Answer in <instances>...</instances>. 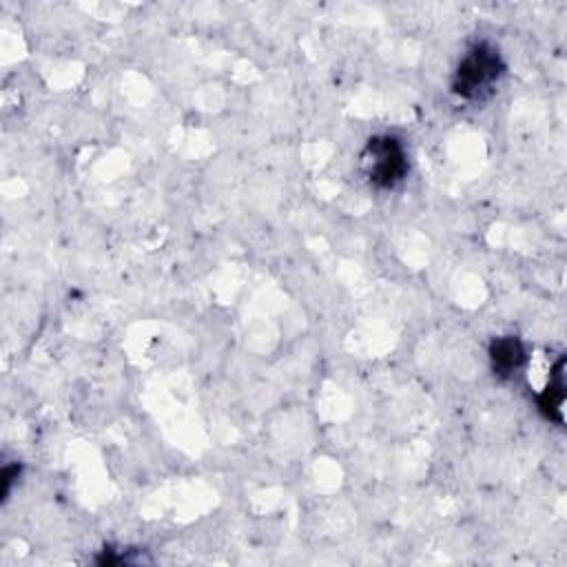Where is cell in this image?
<instances>
[{
  "mask_svg": "<svg viewBox=\"0 0 567 567\" xmlns=\"http://www.w3.org/2000/svg\"><path fill=\"white\" fill-rule=\"evenodd\" d=\"M505 62L498 49L489 42H476L472 44L463 58L458 60L450 89L456 97L465 102L485 100L492 95L498 80L505 75Z\"/></svg>",
  "mask_w": 567,
  "mask_h": 567,
  "instance_id": "obj_1",
  "label": "cell"
},
{
  "mask_svg": "<svg viewBox=\"0 0 567 567\" xmlns=\"http://www.w3.org/2000/svg\"><path fill=\"white\" fill-rule=\"evenodd\" d=\"M361 168L374 188H394L410 171L408 151L394 135H374L361 151Z\"/></svg>",
  "mask_w": 567,
  "mask_h": 567,
  "instance_id": "obj_2",
  "label": "cell"
},
{
  "mask_svg": "<svg viewBox=\"0 0 567 567\" xmlns=\"http://www.w3.org/2000/svg\"><path fill=\"white\" fill-rule=\"evenodd\" d=\"M527 361L525 346L518 337L507 334V337H496L489 343V363L496 377L509 379L514 377Z\"/></svg>",
  "mask_w": 567,
  "mask_h": 567,
  "instance_id": "obj_3",
  "label": "cell"
},
{
  "mask_svg": "<svg viewBox=\"0 0 567 567\" xmlns=\"http://www.w3.org/2000/svg\"><path fill=\"white\" fill-rule=\"evenodd\" d=\"M565 357H558L556 365L549 372V381L538 394V410L549 419L563 425V403H565Z\"/></svg>",
  "mask_w": 567,
  "mask_h": 567,
  "instance_id": "obj_4",
  "label": "cell"
}]
</instances>
